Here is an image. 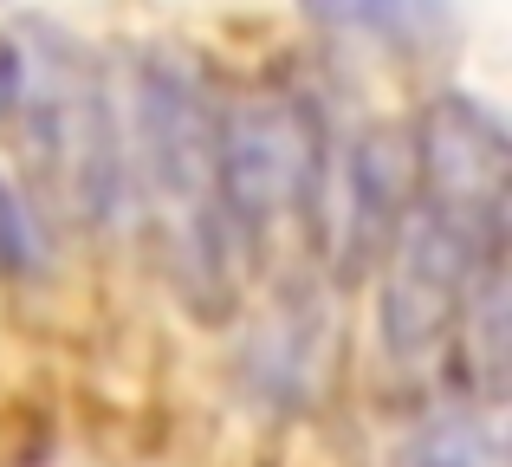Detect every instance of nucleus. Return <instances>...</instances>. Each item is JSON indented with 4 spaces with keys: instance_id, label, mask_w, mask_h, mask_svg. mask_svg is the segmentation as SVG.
Returning a JSON list of instances; mask_svg holds the SVG:
<instances>
[{
    "instance_id": "39448f33",
    "label": "nucleus",
    "mask_w": 512,
    "mask_h": 467,
    "mask_svg": "<svg viewBox=\"0 0 512 467\" xmlns=\"http://www.w3.org/2000/svg\"><path fill=\"white\" fill-rule=\"evenodd\" d=\"M409 137V208L441 215L467 234L506 240V117L474 91H435L415 111Z\"/></svg>"
},
{
    "instance_id": "1a4fd4ad",
    "label": "nucleus",
    "mask_w": 512,
    "mask_h": 467,
    "mask_svg": "<svg viewBox=\"0 0 512 467\" xmlns=\"http://www.w3.org/2000/svg\"><path fill=\"white\" fill-rule=\"evenodd\" d=\"M389 467H506V442H500V422H493V403H474V396H467L461 409L422 416L402 435V448H396Z\"/></svg>"
},
{
    "instance_id": "6e6552de",
    "label": "nucleus",
    "mask_w": 512,
    "mask_h": 467,
    "mask_svg": "<svg viewBox=\"0 0 512 467\" xmlns=\"http://www.w3.org/2000/svg\"><path fill=\"white\" fill-rule=\"evenodd\" d=\"M448 357L474 403H500L506 396V253L487 260V273L474 279V292L461 305V325L448 338Z\"/></svg>"
},
{
    "instance_id": "423d86ee",
    "label": "nucleus",
    "mask_w": 512,
    "mask_h": 467,
    "mask_svg": "<svg viewBox=\"0 0 512 467\" xmlns=\"http://www.w3.org/2000/svg\"><path fill=\"white\" fill-rule=\"evenodd\" d=\"M402 215H409V137L370 124L344 143L338 195H325V221H318V234L331 240V260H338V279L376 273Z\"/></svg>"
},
{
    "instance_id": "0eeeda50",
    "label": "nucleus",
    "mask_w": 512,
    "mask_h": 467,
    "mask_svg": "<svg viewBox=\"0 0 512 467\" xmlns=\"http://www.w3.org/2000/svg\"><path fill=\"white\" fill-rule=\"evenodd\" d=\"M299 13L325 33L370 39V46H389L402 59H435L461 33L454 0H299Z\"/></svg>"
},
{
    "instance_id": "20e7f679",
    "label": "nucleus",
    "mask_w": 512,
    "mask_h": 467,
    "mask_svg": "<svg viewBox=\"0 0 512 467\" xmlns=\"http://www.w3.org/2000/svg\"><path fill=\"white\" fill-rule=\"evenodd\" d=\"M500 253H506V240L467 234L441 215L409 208L389 253L376 260V273H383V286H376V338H383L389 364L409 370V364H428V357L448 351L467 292L487 273V260H500Z\"/></svg>"
},
{
    "instance_id": "7ed1b4c3",
    "label": "nucleus",
    "mask_w": 512,
    "mask_h": 467,
    "mask_svg": "<svg viewBox=\"0 0 512 467\" xmlns=\"http://www.w3.org/2000/svg\"><path fill=\"white\" fill-rule=\"evenodd\" d=\"M20 111L39 202H52L78 228H104L124 202V137L91 52L59 26H39V52H26Z\"/></svg>"
},
{
    "instance_id": "f03ea898",
    "label": "nucleus",
    "mask_w": 512,
    "mask_h": 467,
    "mask_svg": "<svg viewBox=\"0 0 512 467\" xmlns=\"http://www.w3.org/2000/svg\"><path fill=\"white\" fill-rule=\"evenodd\" d=\"M214 189L234 240L266 247L279 228L325 221L331 195V137L305 91L260 85L214 104Z\"/></svg>"
},
{
    "instance_id": "9d476101",
    "label": "nucleus",
    "mask_w": 512,
    "mask_h": 467,
    "mask_svg": "<svg viewBox=\"0 0 512 467\" xmlns=\"http://www.w3.org/2000/svg\"><path fill=\"white\" fill-rule=\"evenodd\" d=\"M247 370L266 396H286V403L312 390V370H318V312H312V299L279 305L273 325L247 344Z\"/></svg>"
},
{
    "instance_id": "9b49d317",
    "label": "nucleus",
    "mask_w": 512,
    "mask_h": 467,
    "mask_svg": "<svg viewBox=\"0 0 512 467\" xmlns=\"http://www.w3.org/2000/svg\"><path fill=\"white\" fill-rule=\"evenodd\" d=\"M39 266H46V247H39V208L13 189L7 169H0V273L7 279H33Z\"/></svg>"
},
{
    "instance_id": "f257e3e1",
    "label": "nucleus",
    "mask_w": 512,
    "mask_h": 467,
    "mask_svg": "<svg viewBox=\"0 0 512 467\" xmlns=\"http://www.w3.org/2000/svg\"><path fill=\"white\" fill-rule=\"evenodd\" d=\"M124 189L137 182L143 228L175 299L195 318L234 312V228L214 189V104L175 52H137L117 111Z\"/></svg>"
},
{
    "instance_id": "f8f14e48",
    "label": "nucleus",
    "mask_w": 512,
    "mask_h": 467,
    "mask_svg": "<svg viewBox=\"0 0 512 467\" xmlns=\"http://www.w3.org/2000/svg\"><path fill=\"white\" fill-rule=\"evenodd\" d=\"M20 98H26V52L20 39H0V124L20 117Z\"/></svg>"
}]
</instances>
